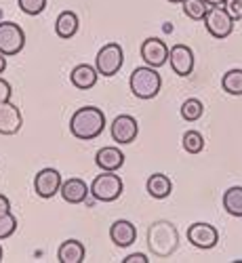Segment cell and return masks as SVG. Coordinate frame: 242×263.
<instances>
[{
  "label": "cell",
  "instance_id": "cell-29",
  "mask_svg": "<svg viewBox=\"0 0 242 263\" xmlns=\"http://www.w3.org/2000/svg\"><path fill=\"white\" fill-rule=\"evenodd\" d=\"M11 95H13V89H11V84L5 80V78H0V103H5V101H11Z\"/></svg>",
  "mask_w": 242,
  "mask_h": 263
},
{
  "label": "cell",
  "instance_id": "cell-12",
  "mask_svg": "<svg viewBox=\"0 0 242 263\" xmlns=\"http://www.w3.org/2000/svg\"><path fill=\"white\" fill-rule=\"evenodd\" d=\"M141 57L152 68H160L169 61V47L160 38H145L141 42Z\"/></svg>",
  "mask_w": 242,
  "mask_h": 263
},
{
  "label": "cell",
  "instance_id": "cell-21",
  "mask_svg": "<svg viewBox=\"0 0 242 263\" xmlns=\"http://www.w3.org/2000/svg\"><path fill=\"white\" fill-rule=\"evenodd\" d=\"M224 211L232 217H242V187L234 185L224 194Z\"/></svg>",
  "mask_w": 242,
  "mask_h": 263
},
{
  "label": "cell",
  "instance_id": "cell-23",
  "mask_svg": "<svg viewBox=\"0 0 242 263\" xmlns=\"http://www.w3.org/2000/svg\"><path fill=\"white\" fill-rule=\"evenodd\" d=\"M204 114V105L200 99H196V97H190L183 101L181 105V118L188 120V122H196V120H200Z\"/></svg>",
  "mask_w": 242,
  "mask_h": 263
},
{
  "label": "cell",
  "instance_id": "cell-6",
  "mask_svg": "<svg viewBox=\"0 0 242 263\" xmlns=\"http://www.w3.org/2000/svg\"><path fill=\"white\" fill-rule=\"evenodd\" d=\"M26 47V32L19 24L0 21V53L5 57H13Z\"/></svg>",
  "mask_w": 242,
  "mask_h": 263
},
{
  "label": "cell",
  "instance_id": "cell-20",
  "mask_svg": "<svg viewBox=\"0 0 242 263\" xmlns=\"http://www.w3.org/2000/svg\"><path fill=\"white\" fill-rule=\"evenodd\" d=\"M78 15L74 11H63L59 13L57 21H55V34L61 38V40H68L72 36H76L78 32Z\"/></svg>",
  "mask_w": 242,
  "mask_h": 263
},
{
  "label": "cell",
  "instance_id": "cell-34",
  "mask_svg": "<svg viewBox=\"0 0 242 263\" xmlns=\"http://www.w3.org/2000/svg\"><path fill=\"white\" fill-rule=\"evenodd\" d=\"M166 3H173V5H181L183 0H166Z\"/></svg>",
  "mask_w": 242,
  "mask_h": 263
},
{
  "label": "cell",
  "instance_id": "cell-30",
  "mask_svg": "<svg viewBox=\"0 0 242 263\" xmlns=\"http://www.w3.org/2000/svg\"><path fill=\"white\" fill-rule=\"evenodd\" d=\"M150 259L143 255V253H133V255H128L126 259H124V263H147Z\"/></svg>",
  "mask_w": 242,
  "mask_h": 263
},
{
  "label": "cell",
  "instance_id": "cell-16",
  "mask_svg": "<svg viewBox=\"0 0 242 263\" xmlns=\"http://www.w3.org/2000/svg\"><path fill=\"white\" fill-rule=\"evenodd\" d=\"M97 76H99L97 68H93V65H89V63H80L72 70L70 80H72V84L76 86V89L89 91L97 84Z\"/></svg>",
  "mask_w": 242,
  "mask_h": 263
},
{
  "label": "cell",
  "instance_id": "cell-31",
  "mask_svg": "<svg viewBox=\"0 0 242 263\" xmlns=\"http://www.w3.org/2000/svg\"><path fill=\"white\" fill-rule=\"evenodd\" d=\"M7 213H11V202L5 194H0V217L7 215Z\"/></svg>",
  "mask_w": 242,
  "mask_h": 263
},
{
  "label": "cell",
  "instance_id": "cell-25",
  "mask_svg": "<svg viewBox=\"0 0 242 263\" xmlns=\"http://www.w3.org/2000/svg\"><path fill=\"white\" fill-rule=\"evenodd\" d=\"M183 13L185 17L194 19V21H202L207 11H209V5L204 3V0H183Z\"/></svg>",
  "mask_w": 242,
  "mask_h": 263
},
{
  "label": "cell",
  "instance_id": "cell-28",
  "mask_svg": "<svg viewBox=\"0 0 242 263\" xmlns=\"http://www.w3.org/2000/svg\"><path fill=\"white\" fill-rule=\"evenodd\" d=\"M221 7L228 11V15L234 21H240L242 19V0H224Z\"/></svg>",
  "mask_w": 242,
  "mask_h": 263
},
{
  "label": "cell",
  "instance_id": "cell-35",
  "mask_svg": "<svg viewBox=\"0 0 242 263\" xmlns=\"http://www.w3.org/2000/svg\"><path fill=\"white\" fill-rule=\"evenodd\" d=\"M0 261H3V247H0Z\"/></svg>",
  "mask_w": 242,
  "mask_h": 263
},
{
  "label": "cell",
  "instance_id": "cell-13",
  "mask_svg": "<svg viewBox=\"0 0 242 263\" xmlns=\"http://www.w3.org/2000/svg\"><path fill=\"white\" fill-rule=\"evenodd\" d=\"M24 126L21 109L11 101L0 103V135H17Z\"/></svg>",
  "mask_w": 242,
  "mask_h": 263
},
{
  "label": "cell",
  "instance_id": "cell-7",
  "mask_svg": "<svg viewBox=\"0 0 242 263\" xmlns=\"http://www.w3.org/2000/svg\"><path fill=\"white\" fill-rule=\"evenodd\" d=\"M202 21L207 26V32L217 40H224L234 32V19L228 15V11L221 5L219 7H209V11H207Z\"/></svg>",
  "mask_w": 242,
  "mask_h": 263
},
{
  "label": "cell",
  "instance_id": "cell-11",
  "mask_svg": "<svg viewBox=\"0 0 242 263\" xmlns=\"http://www.w3.org/2000/svg\"><path fill=\"white\" fill-rule=\"evenodd\" d=\"M169 63L175 74L185 78L194 72V51L188 45H175L169 49Z\"/></svg>",
  "mask_w": 242,
  "mask_h": 263
},
{
  "label": "cell",
  "instance_id": "cell-3",
  "mask_svg": "<svg viewBox=\"0 0 242 263\" xmlns=\"http://www.w3.org/2000/svg\"><path fill=\"white\" fill-rule=\"evenodd\" d=\"M128 86H131V93H133L137 99H154L160 93V86H162V78L156 72V68L152 65H145V68H137L128 78Z\"/></svg>",
  "mask_w": 242,
  "mask_h": 263
},
{
  "label": "cell",
  "instance_id": "cell-1",
  "mask_svg": "<svg viewBox=\"0 0 242 263\" xmlns=\"http://www.w3.org/2000/svg\"><path fill=\"white\" fill-rule=\"evenodd\" d=\"M105 130V114L95 105L78 107L70 118V133L80 141H93Z\"/></svg>",
  "mask_w": 242,
  "mask_h": 263
},
{
  "label": "cell",
  "instance_id": "cell-32",
  "mask_svg": "<svg viewBox=\"0 0 242 263\" xmlns=\"http://www.w3.org/2000/svg\"><path fill=\"white\" fill-rule=\"evenodd\" d=\"M7 70V57L3 55V53H0V74H3Z\"/></svg>",
  "mask_w": 242,
  "mask_h": 263
},
{
  "label": "cell",
  "instance_id": "cell-9",
  "mask_svg": "<svg viewBox=\"0 0 242 263\" xmlns=\"http://www.w3.org/2000/svg\"><path fill=\"white\" fill-rule=\"evenodd\" d=\"M61 173L57 168H42L34 177V192L38 194V198H53L55 194L61 190Z\"/></svg>",
  "mask_w": 242,
  "mask_h": 263
},
{
  "label": "cell",
  "instance_id": "cell-10",
  "mask_svg": "<svg viewBox=\"0 0 242 263\" xmlns=\"http://www.w3.org/2000/svg\"><path fill=\"white\" fill-rule=\"evenodd\" d=\"M188 240H190L192 247L202 249V251H209V249H213V247L219 242V232H217V228L211 226V223L198 221V223H192V226L188 228Z\"/></svg>",
  "mask_w": 242,
  "mask_h": 263
},
{
  "label": "cell",
  "instance_id": "cell-8",
  "mask_svg": "<svg viewBox=\"0 0 242 263\" xmlns=\"http://www.w3.org/2000/svg\"><path fill=\"white\" fill-rule=\"evenodd\" d=\"M109 135L112 139L120 145H126V143H133L139 135V122L128 116V114H122V116H116L114 122L109 124Z\"/></svg>",
  "mask_w": 242,
  "mask_h": 263
},
{
  "label": "cell",
  "instance_id": "cell-14",
  "mask_svg": "<svg viewBox=\"0 0 242 263\" xmlns=\"http://www.w3.org/2000/svg\"><path fill=\"white\" fill-rule=\"evenodd\" d=\"M137 238V228L126 221V219H118V221L112 223V228H109V240L118 247V249H126L135 242Z\"/></svg>",
  "mask_w": 242,
  "mask_h": 263
},
{
  "label": "cell",
  "instance_id": "cell-33",
  "mask_svg": "<svg viewBox=\"0 0 242 263\" xmlns=\"http://www.w3.org/2000/svg\"><path fill=\"white\" fill-rule=\"evenodd\" d=\"M204 3L209 7H219V5H224V0H204Z\"/></svg>",
  "mask_w": 242,
  "mask_h": 263
},
{
  "label": "cell",
  "instance_id": "cell-24",
  "mask_svg": "<svg viewBox=\"0 0 242 263\" xmlns=\"http://www.w3.org/2000/svg\"><path fill=\"white\" fill-rule=\"evenodd\" d=\"M181 145H183V149L188 152V154H200V152L204 149V137L198 133V130H185Z\"/></svg>",
  "mask_w": 242,
  "mask_h": 263
},
{
  "label": "cell",
  "instance_id": "cell-18",
  "mask_svg": "<svg viewBox=\"0 0 242 263\" xmlns=\"http://www.w3.org/2000/svg\"><path fill=\"white\" fill-rule=\"evenodd\" d=\"M145 190H147V194L152 196V198L164 200L166 196L173 192V181L164 173H154V175H150V179L145 183Z\"/></svg>",
  "mask_w": 242,
  "mask_h": 263
},
{
  "label": "cell",
  "instance_id": "cell-27",
  "mask_svg": "<svg viewBox=\"0 0 242 263\" xmlns=\"http://www.w3.org/2000/svg\"><path fill=\"white\" fill-rule=\"evenodd\" d=\"M15 230H17V219L13 213H7L0 217V240L11 238L15 234Z\"/></svg>",
  "mask_w": 242,
  "mask_h": 263
},
{
  "label": "cell",
  "instance_id": "cell-15",
  "mask_svg": "<svg viewBox=\"0 0 242 263\" xmlns=\"http://www.w3.org/2000/svg\"><path fill=\"white\" fill-rule=\"evenodd\" d=\"M59 194H61V198H63L65 202H70V204H82V202L86 200V196L91 194V187L86 185L82 179L72 177V179H68V181L61 183Z\"/></svg>",
  "mask_w": 242,
  "mask_h": 263
},
{
  "label": "cell",
  "instance_id": "cell-2",
  "mask_svg": "<svg viewBox=\"0 0 242 263\" xmlns=\"http://www.w3.org/2000/svg\"><path fill=\"white\" fill-rule=\"evenodd\" d=\"M177 242L179 236L177 230H175L173 223L169 221H156L152 223L147 230V247L156 257H171L175 251H177Z\"/></svg>",
  "mask_w": 242,
  "mask_h": 263
},
{
  "label": "cell",
  "instance_id": "cell-19",
  "mask_svg": "<svg viewBox=\"0 0 242 263\" xmlns=\"http://www.w3.org/2000/svg\"><path fill=\"white\" fill-rule=\"evenodd\" d=\"M84 245L80 240H65L57 249V259L59 263H82L84 261Z\"/></svg>",
  "mask_w": 242,
  "mask_h": 263
},
{
  "label": "cell",
  "instance_id": "cell-22",
  "mask_svg": "<svg viewBox=\"0 0 242 263\" xmlns=\"http://www.w3.org/2000/svg\"><path fill=\"white\" fill-rule=\"evenodd\" d=\"M221 86L228 95H234V97H240L242 95V70L240 68H234L230 72L224 74L221 78Z\"/></svg>",
  "mask_w": 242,
  "mask_h": 263
},
{
  "label": "cell",
  "instance_id": "cell-4",
  "mask_svg": "<svg viewBox=\"0 0 242 263\" xmlns=\"http://www.w3.org/2000/svg\"><path fill=\"white\" fill-rule=\"evenodd\" d=\"M124 192V183L116 171H103V175H97L91 183V196L99 202H114Z\"/></svg>",
  "mask_w": 242,
  "mask_h": 263
},
{
  "label": "cell",
  "instance_id": "cell-17",
  "mask_svg": "<svg viewBox=\"0 0 242 263\" xmlns=\"http://www.w3.org/2000/svg\"><path fill=\"white\" fill-rule=\"evenodd\" d=\"M95 164L101 171H118L124 164V154H122L118 147H114V145L101 147L97 154H95Z\"/></svg>",
  "mask_w": 242,
  "mask_h": 263
},
{
  "label": "cell",
  "instance_id": "cell-26",
  "mask_svg": "<svg viewBox=\"0 0 242 263\" xmlns=\"http://www.w3.org/2000/svg\"><path fill=\"white\" fill-rule=\"evenodd\" d=\"M17 5L26 15L34 17V15H40L47 9V0H17Z\"/></svg>",
  "mask_w": 242,
  "mask_h": 263
},
{
  "label": "cell",
  "instance_id": "cell-5",
  "mask_svg": "<svg viewBox=\"0 0 242 263\" xmlns=\"http://www.w3.org/2000/svg\"><path fill=\"white\" fill-rule=\"evenodd\" d=\"M122 65H124V51L118 42H109V45L101 47L95 57V68L105 78L116 76L122 70Z\"/></svg>",
  "mask_w": 242,
  "mask_h": 263
}]
</instances>
